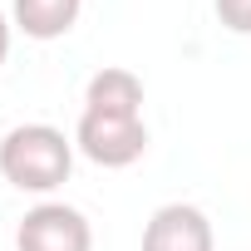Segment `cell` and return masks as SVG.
<instances>
[{
    "instance_id": "obj_6",
    "label": "cell",
    "mask_w": 251,
    "mask_h": 251,
    "mask_svg": "<svg viewBox=\"0 0 251 251\" xmlns=\"http://www.w3.org/2000/svg\"><path fill=\"white\" fill-rule=\"evenodd\" d=\"M84 0H15V25L30 40H59L74 30Z\"/></svg>"
},
{
    "instance_id": "obj_7",
    "label": "cell",
    "mask_w": 251,
    "mask_h": 251,
    "mask_svg": "<svg viewBox=\"0 0 251 251\" xmlns=\"http://www.w3.org/2000/svg\"><path fill=\"white\" fill-rule=\"evenodd\" d=\"M217 20L231 35H251V0H217Z\"/></svg>"
},
{
    "instance_id": "obj_1",
    "label": "cell",
    "mask_w": 251,
    "mask_h": 251,
    "mask_svg": "<svg viewBox=\"0 0 251 251\" xmlns=\"http://www.w3.org/2000/svg\"><path fill=\"white\" fill-rule=\"evenodd\" d=\"M74 173V143L50 123H20L0 138V177L20 192H54Z\"/></svg>"
},
{
    "instance_id": "obj_2",
    "label": "cell",
    "mask_w": 251,
    "mask_h": 251,
    "mask_svg": "<svg viewBox=\"0 0 251 251\" xmlns=\"http://www.w3.org/2000/svg\"><path fill=\"white\" fill-rule=\"evenodd\" d=\"M74 148L99 168H128L148 153V128H143V118H113V113L84 108L74 128Z\"/></svg>"
},
{
    "instance_id": "obj_5",
    "label": "cell",
    "mask_w": 251,
    "mask_h": 251,
    "mask_svg": "<svg viewBox=\"0 0 251 251\" xmlns=\"http://www.w3.org/2000/svg\"><path fill=\"white\" fill-rule=\"evenodd\" d=\"M84 108L113 118H143V79L133 69H99L84 89Z\"/></svg>"
},
{
    "instance_id": "obj_8",
    "label": "cell",
    "mask_w": 251,
    "mask_h": 251,
    "mask_svg": "<svg viewBox=\"0 0 251 251\" xmlns=\"http://www.w3.org/2000/svg\"><path fill=\"white\" fill-rule=\"evenodd\" d=\"M10 59V20H5V10H0V64Z\"/></svg>"
},
{
    "instance_id": "obj_3",
    "label": "cell",
    "mask_w": 251,
    "mask_h": 251,
    "mask_svg": "<svg viewBox=\"0 0 251 251\" xmlns=\"http://www.w3.org/2000/svg\"><path fill=\"white\" fill-rule=\"evenodd\" d=\"M15 251H94L89 217L64 202H40L20 217Z\"/></svg>"
},
{
    "instance_id": "obj_4",
    "label": "cell",
    "mask_w": 251,
    "mask_h": 251,
    "mask_svg": "<svg viewBox=\"0 0 251 251\" xmlns=\"http://www.w3.org/2000/svg\"><path fill=\"white\" fill-rule=\"evenodd\" d=\"M143 251H217L212 222L192 202H168L143 226Z\"/></svg>"
}]
</instances>
